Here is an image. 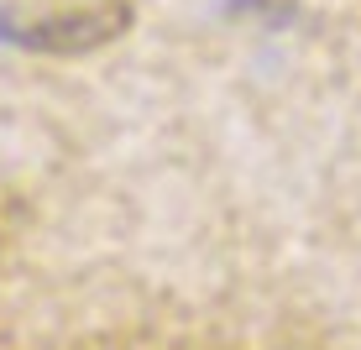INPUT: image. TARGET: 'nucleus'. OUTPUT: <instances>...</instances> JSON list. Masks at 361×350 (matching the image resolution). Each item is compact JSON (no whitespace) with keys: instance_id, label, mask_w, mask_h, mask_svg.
Returning <instances> with one entry per match:
<instances>
[{"instance_id":"f257e3e1","label":"nucleus","mask_w":361,"mask_h":350,"mask_svg":"<svg viewBox=\"0 0 361 350\" xmlns=\"http://www.w3.org/2000/svg\"><path fill=\"white\" fill-rule=\"evenodd\" d=\"M131 27V11L126 6H94V11H68V16H47L37 27L16 32L21 47L32 53H53V58H68V53H90V47L110 42Z\"/></svg>"}]
</instances>
